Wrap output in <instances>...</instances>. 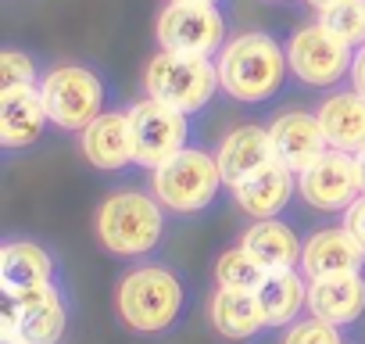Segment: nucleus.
Listing matches in <instances>:
<instances>
[{
    "mask_svg": "<svg viewBox=\"0 0 365 344\" xmlns=\"http://www.w3.org/2000/svg\"><path fill=\"white\" fill-rule=\"evenodd\" d=\"M190 283L179 269L161 262H140L115 283V312L140 337H168L190 312Z\"/></svg>",
    "mask_w": 365,
    "mask_h": 344,
    "instance_id": "obj_1",
    "label": "nucleus"
},
{
    "mask_svg": "<svg viewBox=\"0 0 365 344\" xmlns=\"http://www.w3.org/2000/svg\"><path fill=\"white\" fill-rule=\"evenodd\" d=\"M219 76H222V93L240 101V104H265L276 93H283L290 61H287V44H279L265 29H247L226 40L219 51Z\"/></svg>",
    "mask_w": 365,
    "mask_h": 344,
    "instance_id": "obj_2",
    "label": "nucleus"
},
{
    "mask_svg": "<svg viewBox=\"0 0 365 344\" xmlns=\"http://www.w3.org/2000/svg\"><path fill=\"white\" fill-rule=\"evenodd\" d=\"M93 230L108 255L140 262L161 248V241L168 233V208L158 201L154 191L147 194V191L125 187V191L108 194L97 205Z\"/></svg>",
    "mask_w": 365,
    "mask_h": 344,
    "instance_id": "obj_3",
    "label": "nucleus"
},
{
    "mask_svg": "<svg viewBox=\"0 0 365 344\" xmlns=\"http://www.w3.org/2000/svg\"><path fill=\"white\" fill-rule=\"evenodd\" d=\"M226 187L230 183L222 176L219 154L208 147H194V143L172 154L168 161H161L158 168H150V191L172 216L208 212L222 198Z\"/></svg>",
    "mask_w": 365,
    "mask_h": 344,
    "instance_id": "obj_4",
    "label": "nucleus"
},
{
    "mask_svg": "<svg viewBox=\"0 0 365 344\" xmlns=\"http://www.w3.org/2000/svg\"><path fill=\"white\" fill-rule=\"evenodd\" d=\"M219 90H222V76H219L215 58L158 51L143 65V93L187 111V115H201L215 101Z\"/></svg>",
    "mask_w": 365,
    "mask_h": 344,
    "instance_id": "obj_5",
    "label": "nucleus"
},
{
    "mask_svg": "<svg viewBox=\"0 0 365 344\" xmlns=\"http://www.w3.org/2000/svg\"><path fill=\"white\" fill-rule=\"evenodd\" d=\"M40 93L51 115V126L65 133H83L101 111H108V83L93 65L61 61L43 72Z\"/></svg>",
    "mask_w": 365,
    "mask_h": 344,
    "instance_id": "obj_6",
    "label": "nucleus"
},
{
    "mask_svg": "<svg viewBox=\"0 0 365 344\" xmlns=\"http://www.w3.org/2000/svg\"><path fill=\"white\" fill-rule=\"evenodd\" d=\"M287 61L290 76L312 90H336L344 79H351L354 69V47L344 44L336 33H329L319 19L294 29L287 40Z\"/></svg>",
    "mask_w": 365,
    "mask_h": 344,
    "instance_id": "obj_7",
    "label": "nucleus"
},
{
    "mask_svg": "<svg viewBox=\"0 0 365 344\" xmlns=\"http://www.w3.org/2000/svg\"><path fill=\"white\" fill-rule=\"evenodd\" d=\"M365 194L361 161L351 151L326 147L312 165L297 172V198L322 216H344Z\"/></svg>",
    "mask_w": 365,
    "mask_h": 344,
    "instance_id": "obj_8",
    "label": "nucleus"
},
{
    "mask_svg": "<svg viewBox=\"0 0 365 344\" xmlns=\"http://www.w3.org/2000/svg\"><path fill=\"white\" fill-rule=\"evenodd\" d=\"M72 323V301L61 283L4 290L0 330H19L29 344H61Z\"/></svg>",
    "mask_w": 365,
    "mask_h": 344,
    "instance_id": "obj_9",
    "label": "nucleus"
},
{
    "mask_svg": "<svg viewBox=\"0 0 365 344\" xmlns=\"http://www.w3.org/2000/svg\"><path fill=\"white\" fill-rule=\"evenodd\" d=\"M194 115L179 111L158 97H140L129 104V122H133V147H136V168H158L172 154L194 143Z\"/></svg>",
    "mask_w": 365,
    "mask_h": 344,
    "instance_id": "obj_10",
    "label": "nucleus"
},
{
    "mask_svg": "<svg viewBox=\"0 0 365 344\" xmlns=\"http://www.w3.org/2000/svg\"><path fill=\"white\" fill-rule=\"evenodd\" d=\"M154 36L161 51L219 58V51L226 47V15L219 4H175V0H168L158 11Z\"/></svg>",
    "mask_w": 365,
    "mask_h": 344,
    "instance_id": "obj_11",
    "label": "nucleus"
},
{
    "mask_svg": "<svg viewBox=\"0 0 365 344\" xmlns=\"http://www.w3.org/2000/svg\"><path fill=\"white\" fill-rule=\"evenodd\" d=\"M79 151H83V158L97 172H125L129 165H136L129 108H108V111H101L79 133Z\"/></svg>",
    "mask_w": 365,
    "mask_h": 344,
    "instance_id": "obj_12",
    "label": "nucleus"
},
{
    "mask_svg": "<svg viewBox=\"0 0 365 344\" xmlns=\"http://www.w3.org/2000/svg\"><path fill=\"white\" fill-rule=\"evenodd\" d=\"M51 126L47 104L40 86H4L0 90V147L11 151H29L43 140Z\"/></svg>",
    "mask_w": 365,
    "mask_h": 344,
    "instance_id": "obj_13",
    "label": "nucleus"
},
{
    "mask_svg": "<svg viewBox=\"0 0 365 344\" xmlns=\"http://www.w3.org/2000/svg\"><path fill=\"white\" fill-rule=\"evenodd\" d=\"M294 198H297V172L279 158H272L269 165H262L258 172H251L247 180L233 187L237 208L251 219H276L290 208Z\"/></svg>",
    "mask_w": 365,
    "mask_h": 344,
    "instance_id": "obj_14",
    "label": "nucleus"
},
{
    "mask_svg": "<svg viewBox=\"0 0 365 344\" xmlns=\"http://www.w3.org/2000/svg\"><path fill=\"white\" fill-rule=\"evenodd\" d=\"M40 283H61V258L33 237H8L0 244V287L22 290Z\"/></svg>",
    "mask_w": 365,
    "mask_h": 344,
    "instance_id": "obj_15",
    "label": "nucleus"
},
{
    "mask_svg": "<svg viewBox=\"0 0 365 344\" xmlns=\"http://www.w3.org/2000/svg\"><path fill=\"white\" fill-rule=\"evenodd\" d=\"M301 273L308 280L336 276V273H365V248L354 241V233L344 223L312 230V237H304Z\"/></svg>",
    "mask_w": 365,
    "mask_h": 344,
    "instance_id": "obj_16",
    "label": "nucleus"
},
{
    "mask_svg": "<svg viewBox=\"0 0 365 344\" xmlns=\"http://www.w3.org/2000/svg\"><path fill=\"white\" fill-rule=\"evenodd\" d=\"M308 312L344 330L358 326L365 315V273H336L308 280Z\"/></svg>",
    "mask_w": 365,
    "mask_h": 344,
    "instance_id": "obj_17",
    "label": "nucleus"
},
{
    "mask_svg": "<svg viewBox=\"0 0 365 344\" xmlns=\"http://www.w3.org/2000/svg\"><path fill=\"white\" fill-rule=\"evenodd\" d=\"M269 136H272V151L283 165H290L294 172H301L304 165H312L329 143H326V133L319 126V115L315 111H279L272 122H269Z\"/></svg>",
    "mask_w": 365,
    "mask_h": 344,
    "instance_id": "obj_18",
    "label": "nucleus"
},
{
    "mask_svg": "<svg viewBox=\"0 0 365 344\" xmlns=\"http://www.w3.org/2000/svg\"><path fill=\"white\" fill-rule=\"evenodd\" d=\"M319 126L326 133V143L336 151L361 154L365 151V93L358 86L333 90L315 108Z\"/></svg>",
    "mask_w": 365,
    "mask_h": 344,
    "instance_id": "obj_19",
    "label": "nucleus"
},
{
    "mask_svg": "<svg viewBox=\"0 0 365 344\" xmlns=\"http://www.w3.org/2000/svg\"><path fill=\"white\" fill-rule=\"evenodd\" d=\"M215 154H219V165H222V176H226L230 191L276 158L269 126H258V122H244V126L230 129L222 136V143L215 147Z\"/></svg>",
    "mask_w": 365,
    "mask_h": 344,
    "instance_id": "obj_20",
    "label": "nucleus"
},
{
    "mask_svg": "<svg viewBox=\"0 0 365 344\" xmlns=\"http://www.w3.org/2000/svg\"><path fill=\"white\" fill-rule=\"evenodd\" d=\"M208 319L226 340H255L269 330L258 294L244 287H215L208 298Z\"/></svg>",
    "mask_w": 365,
    "mask_h": 344,
    "instance_id": "obj_21",
    "label": "nucleus"
},
{
    "mask_svg": "<svg viewBox=\"0 0 365 344\" xmlns=\"http://www.w3.org/2000/svg\"><path fill=\"white\" fill-rule=\"evenodd\" d=\"M255 294L269 330H287L308 312V276L301 269H269Z\"/></svg>",
    "mask_w": 365,
    "mask_h": 344,
    "instance_id": "obj_22",
    "label": "nucleus"
},
{
    "mask_svg": "<svg viewBox=\"0 0 365 344\" xmlns=\"http://www.w3.org/2000/svg\"><path fill=\"white\" fill-rule=\"evenodd\" d=\"M240 244L265 265V269H301V255H304V237L297 233L294 223H287L283 216L276 219H255Z\"/></svg>",
    "mask_w": 365,
    "mask_h": 344,
    "instance_id": "obj_23",
    "label": "nucleus"
},
{
    "mask_svg": "<svg viewBox=\"0 0 365 344\" xmlns=\"http://www.w3.org/2000/svg\"><path fill=\"white\" fill-rule=\"evenodd\" d=\"M265 273H269V269H265L244 244L222 251L219 262H215V283H219V287H244V290H255V287L262 283Z\"/></svg>",
    "mask_w": 365,
    "mask_h": 344,
    "instance_id": "obj_24",
    "label": "nucleus"
},
{
    "mask_svg": "<svg viewBox=\"0 0 365 344\" xmlns=\"http://www.w3.org/2000/svg\"><path fill=\"white\" fill-rule=\"evenodd\" d=\"M319 22L354 51L365 47V0H336L326 11H319Z\"/></svg>",
    "mask_w": 365,
    "mask_h": 344,
    "instance_id": "obj_25",
    "label": "nucleus"
},
{
    "mask_svg": "<svg viewBox=\"0 0 365 344\" xmlns=\"http://www.w3.org/2000/svg\"><path fill=\"white\" fill-rule=\"evenodd\" d=\"M279 344H347V337H344V326L304 312L297 323H290L283 330V340Z\"/></svg>",
    "mask_w": 365,
    "mask_h": 344,
    "instance_id": "obj_26",
    "label": "nucleus"
},
{
    "mask_svg": "<svg viewBox=\"0 0 365 344\" xmlns=\"http://www.w3.org/2000/svg\"><path fill=\"white\" fill-rule=\"evenodd\" d=\"M40 65L29 51H15L8 47L0 54V90L4 86H40Z\"/></svg>",
    "mask_w": 365,
    "mask_h": 344,
    "instance_id": "obj_27",
    "label": "nucleus"
},
{
    "mask_svg": "<svg viewBox=\"0 0 365 344\" xmlns=\"http://www.w3.org/2000/svg\"><path fill=\"white\" fill-rule=\"evenodd\" d=\"M344 226H347V230L354 233V241L365 248V194L344 212Z\"/></svg>",
    "mask_w": 365,
    "mask_h": 344,
    "instance_id": "obj_28",
    "label": "nucleus"
},
{
    "mask_svg": "<svg viewBox=\"0 0 365 344\" xmlns=\"http://www.w3.org/2000/svg\"><path fill=\"white\" fill-rule=\"evenodd\" d=\"M347 83L358 86V90L365 93V47L354 51V69H351V79H347Z\"/></svg>",
    "mask_w": 365,
    "mask_h": 344,
    "instance_id": "obj_29",
    "label": "nucleus"
},
{
    "mask_svg": "<svg viewBox=\"0 0 365 344\" xmlns=\"http://www.w3.org/2000/svg\"><path fill=\"white\" fill-rule=\"evenodd\" d=\"M0 344H29L19 330H0Z\"/></svg>",
    "mask_w": 365,
    "mask_h": 344,
    "instance_id": "obj_30",
    "label": "nucleus"
},
{
    "mask_svg": "<svg viewBox=\"0 0 365 344\" xmlns=\"http://www.w3.org/2000/svg\"><path fill=\"white\" fill-rule=\"evenodd\" d=\"M304 4H308V8H312V11L319 15V11H326L329 4H336V0H304Z\"/></svg>",
    "mask_w": 365,
    "mask_h": 344,
    "instance_id": "obj_31",
    "label": "nucleus"
},
{
    "mask_svg": "<svg viewBox=\"0 0 365 344\" xmlns=\"http://www.w3.org/2000/svg\"><path fill=\"white\" fill-rule=\"evenodd\" d=\"M175 4H222V0H175Z\"/></svg>",
    "mask_w": 365,
    "mask_h": 344,
    "instance_id": "obj_32",
    "label": "nucleus"
},
{
    "mask_svg": "<svg viewBox=\"0 0 365 344\" xmlns=\"http://www.w3.org/2000/svg\"><path fill=\"white\" fill-rule=\"evenodd\" d=\"M358 161H361V176H365V151H361V154H358Z\"/></svg>",
    "mask_w": 365,
    "mask_h": 344,
    "instance_id": "obj_33",
    "label": "nucleus"
},
{
    "mask_svg": "<svg viewBox=\"0 0 365 344\" xmlns=\"http://www.w3.org/2000/svg\"><path fill=\"white\" fill-rule=\"evenodd\" d=\"M276 4H287V0H276Z\"/></svg>",
    "mask_w": 365,
    "mask_h": 344,
    "instance_id": "obj_34",
    "label": "nucleus"
}]
</instances>
